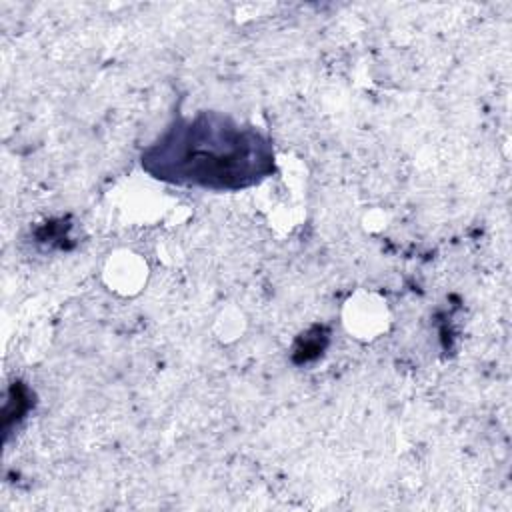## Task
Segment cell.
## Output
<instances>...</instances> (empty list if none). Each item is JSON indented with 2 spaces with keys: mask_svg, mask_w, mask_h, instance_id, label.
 Segmentation results:
<instances>
[{
  "mask_svg": "<svg viewBox=\"0 0 512 512\" xmlns=\"http://www.w3.org/2000/svg\"><path fill=\"white\" fill-rule=\"evenodd\" d=\"M272 148L256 128L202 112L174 122L144 156L156 178L212 190H238L272 172Z\"/></svg>",
  "mask_w": 512,
  "mask_h": 512,
  "instance_id": "1",
  "label": "cell"
}]
</instances>
